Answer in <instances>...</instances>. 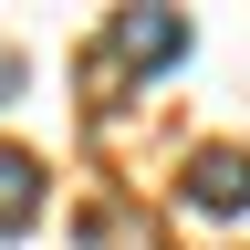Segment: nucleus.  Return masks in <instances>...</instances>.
Segmentation results:
<instances>
[{
	"label": "nucleus",
	"mask_w": 250,
	"mask_h": 250,
	"mask_svg": "<svg viewBox=\"0 0 250 250\" xmlns=\"http://www.w3.org/2000/svg\"><path fill=\"white\" fill-rule=\"evenodd\" d=\"M31 208H42V167H31L21 146H0V229H21Z\"/></svg>",
	"instance_id": "nucleus-3"
},
{
	"label": "nucleus",
	"mask_w": 250,
	"mask_h": 250,
	"mask_svg": "<svg viewBox=\"0 0 250 250\" xmlns=\"http://www.w3.org/2000/svg\"><path fill=\"white\" fill-rule=\"evenodd\" d=\"M188 52V21L177 11H125L115 21V62H125V73H156V62H177Z\"/></svg>",
	"instance_id": "nucleus-1"
},
{
	"label": "nucleus",
	"mask_w": 250,
	"mask_h": 250,
	"mask_svg": "<svg viewBox=\"0 0 250 250\" xmlns=\"http://www.w3.org/2000/svg\"><path fill=\"white\" fill-rule=\"evenodd\" d=\"M188 208H219V219L250 208V156H240V146H208L198 167H188Z\"/></svg>",
	"instance_id": "nucleus-2"
}]
</instances>
